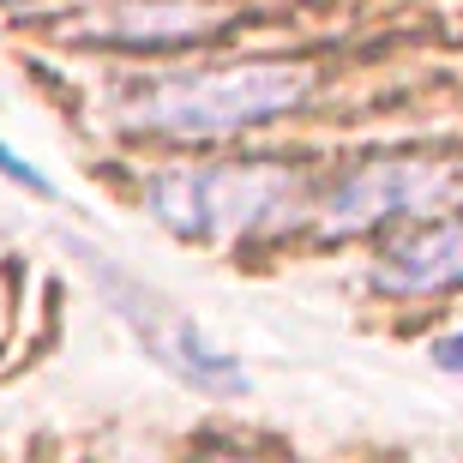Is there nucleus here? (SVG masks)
Instances as JSON below:
<instances>
[{"instance_id":"obj_1","label":"nucleus","mask_w":463,"mask_h":463,"mask_svg":"<svg viewBox=\"0 0 463 463\" xmlns=\"http://www.w3.org/2000/svg\"><path fill=\"white\" fill-rule=\"evenodd\" d=\"M307 97H313V61L253 54V61H223V67L151 79L127 103V115H133V127L169 138H235L307 109Z\"/></svg>"},{"instance_id":"obj_2","label":"nucleus","mask_w":463,"mask_h":463,"mask_svg":"<svg viewBox=\"0 0 463 463\" xmlns=\"http://www.w3.org/2000/svg\"><path fill=\"white\" fill-rule=\"evenodd\" d=\"M301 205V169L289 163H199L169 169L151 181V217L187 241H241L283 223V211Z\"/></svg>"},{"instance_id":"obj_3","label":"nucleus","mask_w":463,"mask_h":463,"mask_svg":"<svg viewBox=\"0 0 463 463\" xmlns=\"http://www.w3.org/2000/svg\"><path fill=\"white\" fill-rule=\"evenodd\" d=\"M463 211V156H379L355 169L344 187H331L319 205L326 235H367L379 223H410V217H446Z\"/></svg>"},{"instance_id":"obj_4","label":"nucleus","mask_w":463,"mask_h":463,"mask_svg":"<svg viewBox=\"0 0 463 463\" xmlns=\"http://www.w3.org/2000/svg\"><path fill=\"white\" fill-rule=\"evenodd\" d=\"M103 283L115 289V301H120V319L138 331V344L151 349L163 367H175L181 379H193V385H205V392H241L247 379H241V367L223 355V349H211L199 331L187 326V319H175L156 295H138L127 277H115V271H103Z\"/></svg>"},{"instance_id":"obj_5","label":"nucleus","mask_w":463,"mask_h":463,"mask_svg":"<svg viewBox=\"0 0 463 463\" xmlns=\"http://www.w3.org/2000/svg\"><path fill=\"white\" fill-rule=\"evenodd\" d=\"M373 283L385 295H458L463 289V211H446L428 229L385 241L373 259Z\"/></svg>"},{"instance_id":"obj_6","label":"nucleus","mask_w":463,"mask_h":463,"mask_svg":"<svg viewBox=\"0 0 463 463\" xmlns=\"http://www.w3.org/2000/svg\"><path fill=\"white\" fill-rule=\"evenodd\" d=\"M0 169L13 175L18 187H31V193H49V181H43V175H31V169H24V163H18V156H13V151H6V145H0Z\"/></svg>"}]
</instances>
